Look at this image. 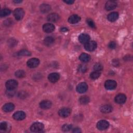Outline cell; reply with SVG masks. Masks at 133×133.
<instances>
[{
	"label": "cell",
	"mask_w": 133,
	"mask_h": 133,
	"mask_svg": "<svg viewBox=\"0 0 133 133\" xmlns=\"http://www.w3.org/2000/svg\"><path fill=\"white\" fill-rule=\"evenodd\" d=\"M44 128V124L40 122H35L30 127V130L32 132H39L42 131Z\"/></svg>",
	"instance_id": "obj_1"
},
{
	"label": "cell",
	"mask_w": 133,
	"mask_h": 133,
	"mask_svg": "<svg viewBox=\"0 0 133 133\" xmlns=\"http://www.w3.org/2000/svg\"><path fill=\"white\" fill-rule=\"evenodd\" d=\"M24 11L22 8H18L14 10V16L17 20H21L24 17Z\"/></svg>",
	"instance_id": "obj_2"
},
{
	"label": "cell",
	"mask_w": 133,
	"mask_h": 133,
	"mask_svg": "<svg viewBox=\"0 0 133 133\" xmlns=\"http://www.w3.org/2000/svg\"><path fill=\"white\" fill-rule=\"evenodd\" d=\"M117 86V83L114 80H107L104 83V87L107 90H113Z\"/></svg>",
	"instance_id": "obj_3"
},
{
	"label": "cell",
	"mask_w": 133,
	"mask_h": 133,
	"mask_svg": "<svg viewBox=\"0 0 133 133\" xmlns=\"http://www.w3.org/2000/svg\"><path fill=\"white\" fill-rule=\"evenodd\" d=\"M97 46V43L94 41H89L88 43L85 44V49L88 51H92L95 50Z\"/></svg>",
	"instance_id": "obj_4"
},
{
	"label": "cell",
	"mask_w": 133,
	"mask_h": 133,
	"mask_svg": "<svg viewBox=\"0 0 133 133\" xmlns=\"http://www.w3.org/2000/svg\"><path fill=\"white\" fill-rule=\"evenodd\" d=\"M40 61L36 58H31L28 60L26 64L30 68H35L37 67L39 64Z\"/></svg>",
	"instance_id": "obj_5"
},
{
	"label": "cell",
	"mask_w": 133,
	"mask_h": 133,
	"mask_svg": "<svg viewBox=\"0 0 133 133\" xmlns=\"http://www.w3.org/2000/svg\"><path fill=\"white\" fill-rule=\"evenodd\" d=\"M5 86L7 89L15 90L18 86V82L15 79H9L6 82Z\"/></svg>",
	"instance_id": "obj_6"
},
{
	"label": "cell",
	"mask_w": 133,
	"mask_h": 133,
	"mask_svg": "<svg viewBox=\"0 0 133 133\" xmlns=\"http://www.w3.org/2000/svg\"><path fill=\"white\" fill-rule=\"evenodd\" d=\"M71 112V111L70 108L64 107V108H62L59 110V111L58 112V114L60 117L65 118V117H68L70 115Z\"/></svg>",
	"instance_id": "obj_7"
},
{
	"label": "cell",
	"mask_w": 133,
	"mask_h": 133,
	"mask_svg": "<svg viewBox=\"0 0 133 133\" xmlns=\"http://www.w3.org/2000/svg\"><path fill=\"white\" fill-rule=\"evenodd\" d=\"M109 127V123L105 120H100L97 123V127L99 130H103Z\"/></svg>",
	"instance_id": "obj_8"
},
{
	"label": "cell",
	"mask_w": 133,
	"mask_h": 133,
	"mask_svg": "<svg viewBox=\"0 0 133 133\" xmlns=\"http://www.w3.org/2000/svg\"><path fill=\"white\" fill-rule=\"evenodd\" d=\"M76 91L77 92L80 94H83L88 89V85L85 82L80 83L76 86Z\"/></svg>",
	"instance_id": "obj_9"
},
{
	"label": "cell",
	"mask_w": 133,
	"mask_h": 133,
	"mask_svg": "<svg viewBox=\"0 0 133 133\" xmlns=\"http://www.w3.org/2000/svg\"><path fill=\"white\" fill-rule=\"evenodd\" d=\"M126 99L127 98L126 95L123 94H119L117 95L114 99L115 102L119 104H124L126 102Z\"/></svg>",
	"instance_id": "obj_10"
},
{
	"label": "cell",
	"mask_w": 133,
	"mask_h": 133,
	"mask_svg": "<svg viewBox=\"0 0 133 133\" xmlns=\"http://www.w3.org/2000/svg\"><path fill=\"white\" fill-rule=\"evenodd\" d=\"M13 118L17 121H21L24 119L26 117L25 112L22 111H19L14 113L12 115Z\"/></svg>",
	"instance_id": "obj_11"
},
{
	"label": "cell",
	"mask_w": 133,
	"mask_h": 133,
	"mask_svg": "<svg viewBox=\"0 0 133 133\" xmlns=\"http://www.w3.org/2000/svg\"><path fill=\"white\" fill-rule=\"evenodd\" d=\"M90 36L86 33H82L78 36V40L82 44H85L88 43L90 40Z\"/></svg>",
	"instance_id": "obj_12"
},
{
	"label": "cell",
	"mask_w": 133,
	"mask_h": 133,
	"mask_svg": "<svg viewBox=\"0 0 133 133\" xmlns=\"http://www.w3.org/2000/svg\"><path fill=\"white\" fill-rule=\"evenodd\" d=\"M55 26L52 23H47L43 25V30L46 33H51L55 30Z\"/></svg>",
	"instance_id": "obj_13"
},
{
	"label": "cell",
	"mask_w": 133,
	"mask_h": 133,
	"mask_svg": "<svg viewBox=\"0 0 133 133\" xmlns=\"http://www.w3.org/2000/svg\"><path fill=\"white\" fill-rule=\"evenodd\" d=\"M60 78V75L58 73H51L48 76V79L49 82L55 83L57 82Z\"/></svg>",
	"instance_id": "obj_14"
},
{
	"label": "cell",
	"mask_w": 133,
	"mask_h": 133,
	"mask_svg": "<svg viewBox=\"0 0 133 133\" xmlns=\"http://www.w3.org/2000/svg\"><path fill=\"white\" fill-rule=\"evenodd\" d=\"M117 6V3L113 1H109L105 4V8L107 10H112L114 9Z\"/></svg>",
	"instance_id": "obj_15"
},
{
	"label": "cell",
	"mask_w": 133,
	"mask_h": 133,
	"mask_svg": "<svg viewBox=\"0 0 133 133\" xmlns=\"http://www.w3.org/2000/svg\"><path fill=\"white\" fill-rule=\"evenodd\" d=\"M47 19L48 21L52 22H56L60 19V16L56 13H52L47 16Z\"/></svg>",
	"instance_id": "obj_16"
},
{
	"label": "cell",
	"mask_w": 133,
	"mask_h": 133,
	"mask_svg": "<svg viewBox=\"0 0 133 133\" xmlns=\"http://www.w3.org/2000/svg\"><path fill=\"white\" fill-rule=\"evenodd\" d=\"M52 103L49 100H43L42 101L39 103V107L41 108L44 110L49 109L51 107Z\"/></svg>",
	"instance_id": "obj_17"
},
{
	"label": "cell",
	"mask_w": 133,
	"mask_h": 133,
	"mask_svg": "<svg viewBox=\"0 0 133 133\" xmlns=\"http://www.w3.org/2000/svg\"><path fill=\"white\" fill-rule=\"evenodd\" d=\"M81 20V18L77 15H72L68 19V22L71 24H75Z\"/></svg>",
	"instance_id": "obj_18"
},
{
	"label": "cell",
	"mask_w": 133,
	"mask_h": 133,
	"mask_svg": "<svg viewBox=\"0 0 133 133\" xmlns=\"http://www.w3.org/2000/svg\"><path fill=\"white\" fill-rule=\"evenodd\" d=\"M2 109L4 112H9L14 110L15 105L12 103H7L3 105Z\"/></svg>",
	"instance_id": "obj_19"
},
{
	"label": "cell",
	"mask_w": 133,
	"mask_h": 133,
	"mask_svg": "<svg viewBox=\"0 0 133 133\" xmlns=\"http://www.w3.org/2000/svg\"><path fill=\"white\" fill-rule=\"evenodd\" d=\"M40 11L43 14L48 12L51 9V6L48 4H42L39 7Z\"/></svg>",
	"instance_id": "obj_20"
},
{
	"label": "cell",
	"mask_w": 133,
	"mask_h": 133,
	"mask_svg": "<svg viewBox=\"0 0 133 133\" xmlns=\"http://www.w3.org/2000/svg\"><path fill=\"white\" fill-rule=\"evenodd\" d=\"M100 111L103 113H109L112 111V107L109 104H105L102 105L100 108Z\"/></svg>",
	"instance_id": "obj_21"
},
{
	"label": "cell",
	"mask_w": 133,
	"mask_h": 133,
	"mask_svg": "<svg viewBox=\"0 0 133 133\" xmlns=\"http://www.w3.org/2000/svg\"><path fill=\"white\" fill-rule=\"evenodd\" d=\"M118 18V14L117 12H112L110 13L108 16V20L110 22H114Z\"/></svg>",
	"instance_id": "obj_22"
},
{
	"label": "cell",
	"mask_w": 133,
	"mask_h": 133,
	"mask_svg": "<svg viewBox=\"0 0 133 133\" xmlns=\"http://www.w3.org/2000/svg\"><path fill=\"white\" fill-rule=\"evenodd\" d=\"M54 38L52 36H47L44 39V43L47 46H51L54 43Z\"/></svg>",
	"instance_id": "obj_23"
},
{
	"label": "cell",
	"mask_w": 133,
	"mask_h": 133,
	"mask_svg": "<svg viewBox=\"0 0 133 133\" xmlns=\"http://www.w3.org/2000/svg\"><path fill=\"white\" fill-rule=\"evenodd\" d=\"M79 60L83 62H87L90 59V57L89 55L86 53H82L79 57Z\"/></svg>",
	"instance_id": "obj_24"
},
{
	"label": "cell",
	"mask_w": 133,
	"mask_h": 133,
	"mask_svg": "<svg viewBox=\"0 0 133 133\" xmlns=\"http://www.w3.org/2000/svg\"><path fill=\"white\" fill-rule=\"evenodd\" d=\"M90 99L88 96H82L79 98V101L81 104H87L89 102Z\"/></svg>",
	"instance_id": "obj_25"
},
{
	"label": "cell",
	"mask_w": 133,
	"mask_h": 133,
	"mask_svg": "<svg viewBox=\"0 0 133 133\" xmlns=\"http://www.w3.org/2000/svg\"><path fill=\"white\" fill-rule=\"evenodd\" d=\"M11 10L8 8H5L1 10L0 12V16L1 17H4L9 15L11 14Z\"/></svg>",
	"instance_id": "obj_26"
},
{
	"label": "cell",
	"mask_w": 133,
	"mask_h": 133,
	"mask_svg": "<svg viewBox=\"0 0 133 133\" xmlns=\"http://www.w3.org/2000/svg\"><path fill=\"white\" fill-rule=\"evenodd\" d=\"M101 75V72L100 71H95L91 72L90 74V77L91 79L95 80L98 78Z\"/></svg>",
	"instance_id": "obj_27"
},
{
	"label": "cell",
	"mask_w": 133,
	"mask_h": 133,
	"mask_svg": "<svg viewBox=\"0 0 133 133\" xmlns=\"http://www.w3.org/2000/svg\"><path fill=\"white\" fill-rule=\"evenodd\" d=\"M31 52L30 51H29L25 49H23L22 50L19 51L18 53H17V55L18 56H29L31 55Z\"/></svg>",
	"instance_id": "obj_28"
},
{
	"label": "cell",
	"mask_w": 133,
	"mask_h": 133,
	"mask_svg": "<svg viewBox=\"0 0 133 133\" xmlns=\"http://www.w3.org/2000/svg\"><path fill=\"white\" fill-rule=\"evenodd\" d=\"M25 75V73L23 70H17L15 72V76L18 78H22L24 77Z\"/></svg>",
	"instance_id": "obj_29"
},
{
	"label": "cell",
	"mask_w": 133,
	"mask_h": 133,
	"mask_svg": "<svg viewBox=\"0 0 133 133\" xmlns=\"http://www.w3.org/2000/svg\"><path fill=\"white\" fill-rule=\"evenodd\" d=\"M72 128V125L71 124H65L62 126V130L63 131H68Z\"/></svg>",
	"instance_id": "obj_30"
},
{
	"label": "cell",
	"mask_w": 133,
	"mask_h": 133,
	"mask_svg": "<svg viewBox=\"0 0 133 133\" xmlns=\"http://www.w3.org/2000/svg\"><path fill=\"white\" fill-rule=\"evenodd\" d=\"M17 44V41L14 38H10L8 41V45L9 47H12Z\"/></svg>",
	"instance_id": "obj_31"
},
{
	"label": "cell",
	"mask_w": 133,
	"mask_h": 133,
	"mask_svg": "<svg viewBox=\"0 0 133 133\" xmlns=\"http://www.w3.org/2000/svg\"><path fill=\"white\" fill-rule=\"evenodd\" d=\"M94 69L96 71H100L103 69V66L101 63H97L94 65Z\"/></svg>",
	"instance_id": "obj_32"
},
{
	"label": "cell",
	"mask_w": 133,
	"mask_h": 133,
	"mask_svg": "<svg viewBox=\"0 0 133 133\" xmlns=\"http://www.w3.org/2000/svg\"><path fill=\"white\" fill-rule=\"evenodd\" d=\"M78 71L81 73H84L87 70V67L84 64H80L78 65L77 68Z\"/></svg>",
	"instance_id": "obj_33"
},
{
	"label": "cell",
	"mask_w": 133,
	"mask_h": 133,
	"mask_svg": "<svg viewBox=\"0 0 133 133\" xmlns=\"http://www.w3.org/2000/svg\"><path fill=\"white\" fill-rule=\"evenodd\" d=\"M86 22L87 23V24L92 28H95V24L94 23V22L93 21V20L91 19H87L86 20Z\"/></svg>",
	"instance_id": "obj_34"
},
{
	"label": "cell",
	"mask_w": 133,
	"mask_h": 133,
	"mask_svg": "<svg viewBox=\"0 0 133 133\" xmlns=\"http://www.w3.org/2000/svg\"><path fill=\"white\" fill-rule=\"evenodd\" d=\"M8 128V124L6 122H2L0 124V129L2 130H6Z\"/></svg>",
	"instance_id": "obj_35"
},
{
	"label": "cell",
	"mask_w": 133,
	"mask_h": 133,
	"mask_svg": "<svg viewBox=\"0 0 133 133\" xmlns=\"http://www.w3.org/2000/svg\"><path fill=\"white\" fill-rule=\"evenodd\" d=\"M6 94L7 96H8L9 97H12L14 96V95L15 94V91L14 90L7 89V90L6 91Z\"/></svg>",
	"instance_id": "obj_36"
},
{
	"label": "cell",
	"mask_w": 133,
	"mask_h": 133,
	"mask_svg": "<svg viewBox=\"0 0 133 133\" xmlns=\"http://www.w3.org/2000/svg\"><path fill=\"white\" fill-rule=\"evenodd\" d=\"M27 94L25 92V91H20L19 93H18V97L20 98H25L26 96H27Z\"/></svg>",
	"instance_id": "obj_37"
},
{
	"label": "cell",
	"mask_w": 133,
	"mask_h": 133,
	"mask_svg": "<svg viewBox=\"0 0 133 133\" xmlns=\"http://www.w3.org/2000/svg\"><path fill=\"white\" fill-rule=\"evenodd\" d=\"M116 46V43H115V42H114V41H111V42H110L109 43V44H108V47H109L110 49H112L115 48Z\"/></svg>",
	"instance_id": "obj_38"
},
{
	"label": "cell",
	"mask_w": 133,
	"mask_h": 133,
	"mask_svg": "<svg viewBox=\"0 0 133 133\" xmlns=\"http://www.w3.org/2000/svg\"><path fill=\"white\" fill-rule=\"evenodd\" d=\"M11 22H12V20L10 19H8L7 20H6L4 22V24L5 25H11Z\"/></svg>",
	"instance_id": "obj_39"
},
{
	"label": "cell",
	"mask_w": 133,
	"mask_h": 133,
	"mask_svg": "<svg viewBox=\"0 0 133 133\" xmlns=\"http://www.w3.org/2000/svg\"><path fill=\"white\" fill-rule=\"evenodd\" d=\"M72 132H75V133H79V132H81V130L80 128H79L78 127H76V128H74V129H73Z\"/></svg>",
	"instance_id": "obj_40"
},
{
	"label": "cell",
	"mask_w": 133,
	"mask_h": 133,
	"mask_svg": "<svg viewBox=\"0 0 133 133\" xmlns=\"http://www.w3.org/2000/svg\"><path fill=\"white\" fill-rule=\"evenodd\" d=\"M63 2L64 3H65L66 4H69V5H71L72 4H73L74 3V1H72V0H69V1H63Z\"/></svg>",
	"instance_id": "obj_41"
},
{
	"label": "cell",
	"mask_w": 133,
	"mask_h": 133,
	"mask_svg": "<svg viewBox=\"0 0 133 133\" xmlns=\"http://www.w3.org/2000/svg\"><path fill=\"white\" fill-rule=\"evenodd\" d=\"M61 31L62 32H66L68 31V29L66 28H63L61 29Z\"/></svg>",
	"instance_id": "obj_42"
},
{
	"label": "cell",
	"mask_w": 133,
	"mask_h": 133,
	"mask_svg": "<svg viewBox=\"0 0 133 133\" xmlns=\"http://www.w3.org/2000/svg\"><path fill=\"white\" fill-rule=\"evenodd\" d=\"M22 1H13V2L14 3H21Z\"/></svg>",
	"instance_id": "obj_43"
}]
</instances>
